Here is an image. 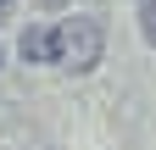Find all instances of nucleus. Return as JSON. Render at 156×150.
Returning <instances> with one entry per match:
<instances>
[{"label": "nucleus", "instance_id": "1", "mask_svg": "<svg viewBox=\"0 0 156 150\" xmlns=\"http://www.w3.org/2000/svg\"><path fill=\"white\" fill-rule=\"evenodd\" d=\"M101 50H106V33L95 17H67V22L50 28V61L62 72H89L101 61Z\"/></svg>", "mask_w": 156, "mask_h": 150}, {"label": "nucleus", "instance_id": "2", "mask_svg": "<svg viewBox=\"0 0 156 150\" xmlns=\"http://www.w3.org/2000/svg\"><path fill=\"white\" fill-rule=\"evenodd\" d=\"M23 56H28V61H45V56H50V28L34 22V28L23 33Z\"/></svg>", "mask_w": 156, "mask_h": 150}, {"label": "nucleus", "instance_id": "3", "mask_svg": "<svg viewBox=\"0 0 156 150\" xmlns=\"http://www.w3.org/2000/svg\"><path fill=\"white\" fill-rule=\"evenodd\" d=\"M140 11V28H145V45H156V0H134Z\"/></svg>", "mask_w": 156, "mask_h": 150}, {"label": "nucleus", "instance_id": "4", "mask_svg": "<svg viewBox=\"0 0 156 150\" xmlns=\"http://www.w3.org/2000/svg\"><path fill=\"white\" fill-rule=\"evenodd\" d=\"M6 6H11V0H0V11H6Z\"/></svg>", "mask_w": 156, "mask_h": 150}]
</instances>
